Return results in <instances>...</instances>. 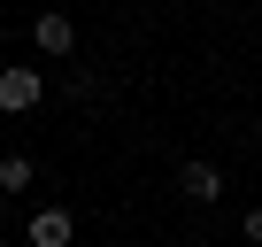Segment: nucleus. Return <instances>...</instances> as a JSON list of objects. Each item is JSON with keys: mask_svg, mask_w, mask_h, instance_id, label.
Instances as JSON below:
<instances>
[{"mask_svg": "<svg viewBox=\"0 0 262 247\" xmlns=\"http://www.w3.org/2000/svg\"><path fill=\"white\" fill-rule=\"evenodd\" d=\"M39 93H47V77H39V70H0V108H8V116H31V108H39Z\"/></svg>", "mask_w": 262, "mask_h": 247, "instance_id": "1", "label": "nucleus"}, {"mask_svg": "<svg viewBox=\"0 0 262 247\" xmlns=\"http://www.w3.org/2000/svg\"><path fill=\"white\" fill-rule=\"evenodd\" d=\"M31 39H39V54H54V62H62V54L77 47V24H70L62 8H39V16H31Z\"/></svg>", "mask_w": 262, "mask_h": 247, "instance_id": "2", "label": "nucleus"}, {"mask_svg": "<svg viewBox=\"0 0 262 247\" xmlns=\"http://www.w3.org/2000/svg\"><path fill=\"white\" fill-rule=\"evenodd\" d=\"M178 193H185V201H193V209H208V201H224V170H216V162H201V155H193V162H185V170H178Z\"/></svg>", "mask_w": 262, "mask_h": 247, "instance_id": "3", "label": "nucleus"}, {"mask_svg": "<svg viewBox=\"0 0 262 247\" xmlns=\"http://www.w3.org/2000/svg\"><path fill=\"white\" fill-rule=\"evenodd\" d=\"M24 232H31V247H70V239H77V216H70V209H31Z\"/></svg>", "mask_w": 262, "mask_h": 247, "instance_id": "4", "label": "nucleus"}, {"mask_svg": "<svg viewBox=\"0 0 262 247\" xmlns=\"http://www.w3.org/2000/svg\"><path fill=\"white\" fill-rule=\"evenodd\" d=\"M39 170H31V155H0V193H24Z\"/></svg>", "mask_w": 262, "mask_h": 247, "instance_id": "5", "label": "nucleus"}, {"mask_svg": "<svg viewBox=\"0 0 262 247\" xmlns=\"http://www.w3.org/2000/svg\"><path fill=\"white\" fill-rule=\"evenodd\" d=\"M239 232H247V239L262 247V209H247V224H239Z\"/></svg>", "mask_w": 262, "mask_h": 247, "instance_id": "6", "label": "nucleus"}, {"mask_svg": "<svg viewBox=\"0 0 262 247\" xmlns=\"http://www.w3.org/2000/svg\"><path fill=\"white\" fill-rule=\"evenodd\" d=\"M0 224H8V201H0Z\"/></svg>", "mask_w": 262, "mask_h": 247, "instance_id": "7", "label": "nucleus"}, {"mask_svg": "<svg viewBox=\"0 0 262 247\" xmlns=\"http://www.w3.org/2000/svg\"><path fill=\"white\" fill-rule=\"evenodd\" d=\"M254 147H262V123H254Z\"/></svg>", "mask_w": 262, "mask_h": 247, "instance_id": "8", "label": "nucleus"}]
</instances>
